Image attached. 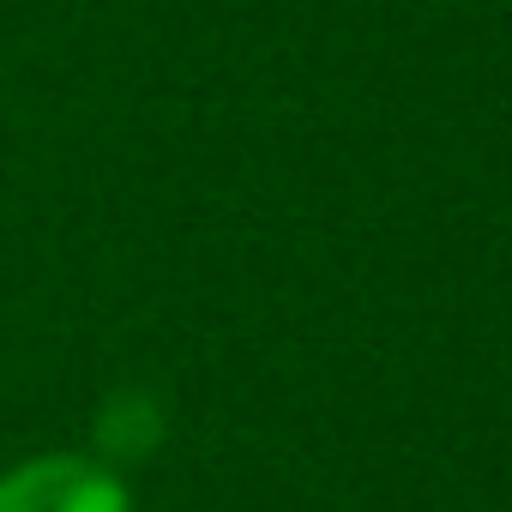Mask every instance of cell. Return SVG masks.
I'll return each instance as SVG.
<instances>
[{
    "instance_id": "6da1fadb",
    "label": "cell",
    "mask_w": 512,
    "mask_h": 512,
    "mask_svg": "<svg viewBox=\"0 0 512 512\" xmlns=\"http://www.w3.org/2000/svg\"><path fill=\"white\" fill-rule=\"evenodd\" d=\"M0 512H133V488L103 458L43 452L0 476Z\"/></svg>"
},
{
    "instance_id": "7a4b0ae2",
    "label": "cell",
    "mask_w": 512,
    "mask_h": 512,
    "mask_svg": "<svg viewBox=\"0 0 512 512\" xmlns=\"http://www.w3.org/2000/svg\"><path fill=\"white\" fill-rule=\"evenodd\" d=\"M163 440V410L151 404V392H115L103 410H97V446H103V464H127V458H145L151 446Z\"/></svg>"
}]
</instances>
